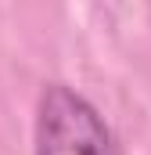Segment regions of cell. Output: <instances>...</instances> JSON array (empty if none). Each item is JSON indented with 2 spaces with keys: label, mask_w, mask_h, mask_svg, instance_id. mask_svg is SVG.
I'll return each instance as SVG.
<instances>
[{
  "label": "cell",
  "mask_w": 151,
  "mask_h": 155,
  "mask_svg": "<svg viewBox=\"0 0 151 155\" xmlns=\"http://www.w3.org/2000/svg\"><path fill=\"white\" fill-rule=\"evenodd\" d=\"M33 155H122L112 126L90 97L65 83H50L36 108Z\"/></svg>",
  "instance_id": "1"
}]
</instances>
